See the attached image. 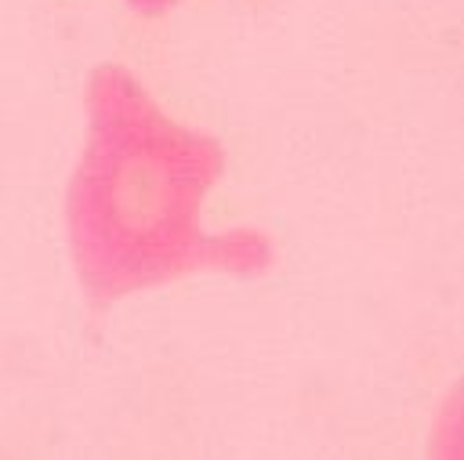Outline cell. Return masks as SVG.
Returning a JSON list of instances; mask_svg holds the SVG:
<instances>
[{
	"label": "cell",
	"instance_id": "1",
	"mask_svg": "<svg viewBox=\"0 0 464 460\" xmlns=\"http://www.w3.org/2000/svg\"><path fill=\"white\" fill-rule=\"evenodd\" d=\"M87 141L65 192L69 254L91 311L188 272H268L265 232H207L203 199L225 170L214 134L170 120L141 80L105 62L91 69Z\"/></svg>",
	"mask_w": 464,
	"mask_h": 460
},
{
	"label": "cell",
	"instance_id": "2",
	"mask_svg": "<svg viewBox=\"0 0 464 460\" xmlns=\"http://www.w3.org/2000/svg\"><path fill=\"white\" fill-rule=\"evenodd\" d=\"M130 4V11L134 14H145V18H152V14H163V11H170L178 0H127Z\"/></svg>",
	"mask_w": 464,
	"mask_h": 460
}]
</instances>
